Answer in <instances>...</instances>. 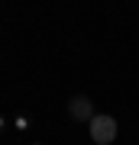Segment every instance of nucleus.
<instances>
[{
  "label": "nucleus",
  "mask_w": 139,
  "mask_h": 145,
  "mask_svg": "<svg viewBox=\"0 0 139 145\" xmlns=\"http://www.w3.org/2000/svg\"><path fill=\"white\" fill-rule=\"evenodd\" d=\"M91 139L97 145H110L117 139V119L113 116H94L91 119Z\"/></svg>",
  "instance_id": "obj_1"
},
{
  "label": "nucleus",
  "mask_w": 139,
  "mask_h": 145,
  "mask_svg": "<svg viewBox=\"0 0 139 145\" xmlns=\"http://www.w3.org/2000/svg\"><path fill=\"white\" fill-rule=\"evenodd\" d=\"M68 113H71V119H94V103L91 97H84V93H78V97H71V103H68Z\"/></svg>",
  "instance_id": "obj_2"
},
{
  "label": "nucleus",
  "mask_w": 139,
  "mask_h": 145,
  "mask_svg": "<svg viewBox=\"0 0 139 145\" xmlns=\"http://www.w3.org/2000/svg\"><path fill=\"white\" fill-rule=\"evenodd\" d=\"M32 145H39V142H32Z\"/></svg>",
  "instance_id": "obj_3"
}]
</instances>
